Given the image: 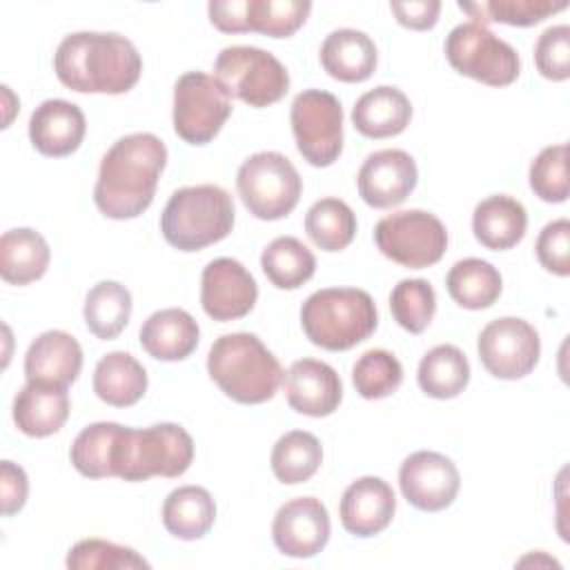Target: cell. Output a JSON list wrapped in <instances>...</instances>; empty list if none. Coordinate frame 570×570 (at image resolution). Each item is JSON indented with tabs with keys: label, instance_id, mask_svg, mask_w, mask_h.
Returning <instances> with one entry per match:
<instances>
[{
	"label": "cell",
	"instance_id": "6da1fadb",
	"mask_svg": "<svg viewBox=\"0 0 570 570\" xmlns=\"http://www.w3.org/2000/svg\"><path fill=\"white\" fill-rule=\"evenodd\" d=\"M167 165L165 142L147 131L118 138L100 160L94 203L107 218L140 216L154 200L158 178Z\"/></svg>",
	"mask_w": 570,
	"mask_h": 570
},
{
	"label": "cell",
	"instance_id": "7a4b0ae2",
	"mask_svg": "<svg viewBox=\"0 0 570 570\" xmlns=\"http://www.w3.org/2000/svg\"><path fill=\"white\" fill-rule=\"evenodd\" d=\"M58 80L78 94H125L142 71L131 40L120 33L76 31L62 38L53 56Z\"/></svg>",
	"mask_w": 570,
	"mask_h": 570
},
{
	"label": "cell",
	"instance_id": "3957f363",
	"mask_svg": "<svg viewBox=\"0 0 570 570\" xmlns=\"http://www.w3.org/2000/svg\"><path fill=\"white\" fill-rule=\"evenodd\" d=\"M207 372L232 401L245 405L269 401L285 376L278 358L249 332L218 336L207 354Z\"/></svg>",
	"mask_w": 570,
	"mask_h": 570
},
{
	"label": "cell",
	"instance_id": "277c9868",
	"mask_svg": "<svg viewBox=\"0 0 570 570\" xmlns=\"http://www.w3.org/2000/svg\"><path fill=\"white\" fill-rule=\"evenodd\" d=\"M379 316L372 296L358 287H327L307 296L301 307L305 336L330 352H343L376 330Z\"/></svg>",
	"mask_w": 570,
	"mask_h": 570
},
{
	"label": "cell",
	"instance_id": "5b68a950",
	"mask_svg": "<svg viewBox=\"0 0 570 570\" xmlns=\"http://www.w3.org/2000/svg\"><path fill=\"white\" fill-rule=\"evenodd\" d=\"M234 214V200L223 187H180L169 196L160 214V232L171 247L198 252L232 232Z\"/></svg>",
	"mask_w": 570,
	"mask_h": 570
},
{
	"label": "cell",
	"instance_id": "8992f818",
	"mask_svg": "<svg viewBox=\"0 0 570 570\" xmlns=\"http://www.w3.org/2000/svg\"><path fill=\"white\" fill-rule=\"evenodd\" d=\"M194 461V441L178 423H156L142 430L122 428L114 476L125 481H147L151 476H180Z\"/></svg>",
	"mask_w": 570,
	"mask_h": 570
},
{
	"label": "cell",
	"instance_id": "52a82bcc",
	"mask_svg": "<svg viewBox=\"0 0 570 570\" xmlns=\"http://www.w3.org/2000/svg\"><path fill=\"white\" fill-rule=\"evenodd\" d=\"M214 78L229 98H238L249 107L274 105L289 91L285 65L269 51L247 45L225 47L216 56Z\"/></svg>",
	"mask_w": 570,
	"mask_h": 570
},
{
	"label": "cell",
	"instance_id": "ba28073f",
	"mask_svg": "<svg viewBox=\"0 0 570 570\" xmlns=\"http://www.w3.org/2000/svg\"><path fill=\"white\" fill-rule=\"evenodd\" d=\"M236 187L249 214L261 220H278L298 205L303 180L287 156L258 151L238 167Z\"/></svg>",
	"mask_w": 570,
	"mask_h": 570
},
{
	"label": "cell",
	"instance_id": "9c48e42d",
	"mask_svg": "<svg viewBox=\"0 0 570 570\" xmlns=\"http://www.w3.org/2000/svg\"><path fill=\"white\" fill-rule=\"evenodd\" d=\"M445 58L461 76L490 87H505L521 73L519 53L485 24H456L445 38Z\"/></svg>",
	"mask_w": 570,
	"mask_h": 570
},
{
	"label": "cell",
	"instance_id": "30bf717a",
	"mask_svg": "<svg viewBox=\"0 0 570 570\" xmlns=\"http://www.w3.org/2000/svg\"><path fill=\"white\" fill-rule=\"evenodd\" d=\"M374 240L385 258L410 269H423L439 263L445 254L448 232L434 214L403 209L376 223Z\"/></svg>",
	"mask_w": 570,
	"mask_h": 570
},
{
	"label": "cell",
	"instance_id": "8fae6325",
	"mask_svg": "<svg viewBox=\"0 0 570 570\" xmlns=\"http://www.w3.org/2000/svg\"><path fill=\"white\" fill-rule=\"evenodd\" d=\"M301 156L314 167H330L343 151V107L323 89L301 91L289 109Z\"/></svg>",
	"mask_w": 570,
	"mask_h": 570
},
{
	"label": "cell",
	"instance_id": "7c38bea8",
	"mask_svg": "<svg viewBox=\"0 0 570 570\" xmlns=\"http://www.w3.org/2000/svg\"><path fill=\"white\" fill-rule=\"evenodd\" d=\"M232 102L223 85L203 71H187L174 85V131L189 145H207L223 129Z\"/></svg>",
	"mask_w": 570,
	"mask_h": 570
},
{
	"label": "cell",
	"instance_id": "4fadbf2b",
	"mask_svg": "<svg viewBox=\"0 0 570 570\" xmlns=\"http://www.w3.org/2000/svg\"><path fill=\"white\" fill-rule=\"evenodd\" d=\"M483 367L503 381L523 379L534 370L541 354L537 330L517 316L490 321L476 341Z\"/></svg>",
	"mask_w": 570,
	"mask_h": 570
},
{
	"label": "cell",
	"instance_id": "5bb4252c",
	"mask_svg": "<svg viewBox=\"0 0 570 570\" xmlns=\"http://www.w3.org/2000/svg\"><path fill=\"white\" fill-rule=\"evenodd\" d=\"M399 485L410 505L423 512H439L456 499L461 476L445 454L419 450L401 463Z\"/></svg>",
	"mask_w": 570,
	"mask_h": 570
},
{
	"label": "cell",
	"instance_id": "9a60e30c",
	"mask_svg": "<svg viewBox=\"0 0 570 570\" xmlns=\"http://www.w3.org/2000/svg\"><path fill=\"white\" fill-rule=\"evenodd\" d=\"M258 298L254 276L236 258H214L200 276V305L214 321L227 323L252 312Z\"/></svg>",
	"mask_w": 570,
	"mask_h": 570
},
{
	"label": "cell",
	"instance_id": "2e32d148",
	"mask_svg": "<svg viewBox=\"0 0 570 570\" xmlns=\"http://www.w3.org/2000/svg\"><path fill=\"white\" fill-rule=\"evenodd\" d=\"M416 180V163L403 149H381L370 154L356 176L358 196L374 209L401 205L414 191Z\"/></svg>",
	"mask_w": 570,
	"mask_h": 570
},
{
	"label": "cell",
	"instance_id": "e0dca14e",
	"mask_svg": "<svg viewBox=\"0 0 570 570\" xmlns=\"http://www.w3.org/2000/svg\"><path fill=\"white\" fill-rule=\"evenodd\" d=\"M276 548L294 559L318 554L330 539L327 508L314 497H298L283 503L272 523Z\"/></svg>",
	"mask_w": 570,
	"mask_h": 570
},
{
	"label": "cell",
	"instance_id": "ac0fdd59",
	"mask_svg": "<svg viewBox=\"0 0 570 570\" xmlns=\"http://www.w3.org/2000/svg\"><path fill=\"white\" fill-rule=\"evenodd\" d=\"M394 512V490L379 476H361L350 483L338 505L341 523L354 537H374L383 532L392 523Z\"/></svg>",
	"mask_w": 570,
	"mask_h": 570
},
{
	"label": "cell",
	"instance_id": "d6986e66",
	"mask_svg": "<svg viewBox=\"0 0 570 570\" xmlns=\"http://www.w3.org/2000/svg\"><path fill=\"white\" fill-rule=\"evenodd\" d=\"M285 394L292 410L305 416L332 414L341 399L343 385L336 370L316 358L294 361L285 374Z\"/></svg>",
	"mask_w": 570,
	"mask_h": 570
},
{
	"label": "cell",
	"instance_id": "ffe728a7",
	"mask_svg": "<svg viewBox=\"0 0 570 570\" xmlns=\"http://www.w3.org/2000/svg\"><path fill=\"white\" fill-rule=\"evenodd\" d=\"M85 114L78 105L49 98L40 102L29 118V140L42 154L62 158L73 154L85 138Z\"/></svg>",
	"mask_w": 570,
	"mask_h": 570
},
{
	"label": "cell",
	"instance_id": "44dd1931",
	"mask_svg": "<svg viewBox=\"0 0 570 570\" xmlns=\"http://www.w3.org/2000/svg\"><path fill=\"white\" fill-rule=\"evenodd\" d=\"M80 367H82L80 343L62 330L42 332L38 338H33V343L24 354L27 381H42V383L67 387L78 379Z\"/></svg>",
	"mask_w": 570,
	"mask_h": 570
},
{
	"label": "cell",
	"instance_id": "7402d4cb",
	"mask_svg": "<svg viewBox=\"0 0 570 570\" xmlns=\"http://www.w3.org/2000/svg\"><path fill=\"white\" fill-rule=\"evenodd\" d=\"M69 416L67 387L27 381V385L13 399V421L27 436H49L58 432Z\"/></svg>",
	"mask_w": 570,
	"mask_h": 570
},
{
	"label": "cell",
	"instance_id": "603a6c76",
	"mask_svg": "<svg viewBox=\"0 0 570 570\" xmlns=\"http://www.w3.org/2000/svg\"><path fill=\"white\" fill-rule=\"evenodd\" d=\"M200 338L198 323L180 307H167L154 312L140 327L142 350L158 361L187 358Z\"/></svg>",
	"mask_w": 570,
	"mask_h": 570
},
{
	"label": "cell",
	"instance_id": "cb8c5ba5",
	"mask_svg": "<svg viewBox=\"0 0 570 570\" xmlns=\"http://www.w3.org/2000/svg\"><path fill=\"white\" fill-rule=\"evenodd\" d=\"M410 118L412 105L407 96L387 85L365 91L352 109L354 129L365 138L399 136L410 125Z\"/></svg>",
	"mask_w": 570,
	"mask_h": 570
},
{
	"label": "cell",
	"instance_id": "d4e9b609",
	"mask_svg": "<svg viewBox=\"0 0 570 570\" xmlns=\"http://www.w3.org/2000/svg\"><path fill=\"white\" fill-rule=\"evenodd\" d=\"M528 227L525 207L505 194H494L483 198L472 214V232L474 238L494 252H503L514 247Z\"/></svg>",
	"mask_w": 570,
	"mask_h": 570
},
{
	"label": "cell",
	"instance_id": "484cf974",
	"mask_svg": "<svg viewBox=\"0 0 570 570\" xmlns=\"http://www.w3.org/2000/svg\"><path fill=\"white\" fill-rule=\"evenodd\" d=\"M376 45L358 29H336L321 45L323 69L341 82H363L376 69Z\"/></svg>",
	"mask_w": 570,
	"mask_h": 570
},
{
	"label": "cell",
	"instance_id": "4316f807",
	"mask_svg": "<svg viewBox=\"0 0 570 570\" xmlns=\"http://www.w3.org/2000/svg\"><path fill=\"white\" fill-rule=\"evenodd\" d=\"M49 245L31 227L9 229L0 238V274L11 285H29L49 267Z\"/></svg>",
	"mask_w": 570,
	"mask_h": 570
},
{
	"label": "cell",
	"instance_id": "83f0119b",
	"mask_svg": "<svg viewBox=\"0 0 570 570\" xmlns=\"http://www.w3.org/2000/svg\"><path fill=\"white\" fill-rule=\"evenodd\" d=\"M147 390L145 367L127 352L105 354L94 370V392L114 407H129L142 399Z\"/></svg>",
	"mask_w": 570,
	"mask_h": 570
},
{
	"label": "cell",
	"instance_id": "f1b7e54d",
	"mask_svg": "<svg viewBox=\"0 0 570 570\" xmlns=\"http://www.w3.org/2000/svg\"><path fill=\"white\" fill-rule=\"evenodd\" d=\"M216 519V503L200 485H183L167 494L163 503V525L183 541L200 539Z\"/></svg>",
	"mask_w": 570,
	"mask_h": 570
},
{
	"label": "cell",
	"instance_id": "f546056e",
	"mask_svg": "<svg viewBox=\"0 0 570 570\" xmlns=\"http://www.w3.org/2000/svg\"><path fill=\"white\" fill-rule=\"evenodd\" d=\"M445 287L456 305L465 309H485L501 296L503 281L492 263L481 258H463L450 267Z\"/></svg>",
	"mask_w": 570,
	"mask_h": 570
},
{
	"label": "cell",
	"instance_id": "4dcf8cb0",
	"mask_svg": "<svg viewBox=\"0 0 570 570\" xmlns=\"http://www.w3.org/2000/svg\"><path fill=\"white\" fill-rule=\"evenodd\" d=\"M419 385L432 399H454L470 383V363L456 345H436L419 363Z\"/></svg>",
	"mask_w": 570,
	"mask_h": 570
},
{
	"label": "cell",
	"instance_id": "1f68e13d",
	"mask_svg": "<svg viewBox=\"0 0 570 570\" xmlns=\"http://www.w3.org/2000/svg\"><path fill=\"white\" fill-rule=\"evenodd\" d=\"M85 323L100 341L116 338L131 316V294L116 281L96 283L85 298Z\"/></svg>",
	"mask_w": 570,
	"mask_h": 570
},
{
	"label": "cell",
	"instance_id": "d6a6232c",
	"mask_svg": "<svg viewBox=\"0 0 570 570\" xmlns=\"http://www.w3.org/2000/svg\"><path fill=\"white\" fill-rule=\"evenodd\" d=\"M125 425L98 421L87 425L71 443L69 459L73 468L89 479L114 476V454Z\"/></svg>",
	"mask_w": 570,
	"mask_h": 570
},
{
	"label": "cell",
	"instance_id": "836d02e7",
	"mask_svg": "<svg viewBox=\"0 0 570 570\" xmlns=\"http://www.w3.org/2000/svg\"><path fill=\"white\" fill-rule=\"evenodd\" d=\"M323 461L321 441L305 430H292L283 434L272 448V472L281 483L296 485L316 474Z\"/></svg>",
	"mask_w": 570,
	"mask_h": 570
},
{
	"label": "cell",
	"instance_id": "e575fe53",
	"mask_svg": "<svg viewBox=\"0 0 570 570\" xmlns=\"http://www.w3.org/2000/svg\"><path fill=\"white\" fill-rule=\"evenodd\" d=\"M261 267L278 289H296L314 276L316 258L298 238L278 236L263 249Z\"/></svg>",
	"mask_w": 570,
	"mask_h": 570
},
{
	"label": "cell",
	"instance_id": "d590c367",
	"mask_svg": "<svg viewBox=\"0 0 570 570\" xmlns=\"http://www.w3.org/2000/svg\"><path fill=\"white\" fill-rule=\"evenodd\" d=\"M305 232L323 252H341L354 240L356 216L341 198H321L305 214Z\"/></svg>",
	"mask_w": 570,
	"mask_h": 570
},
{
	"label": "cell",
	"instance_id": "8d00e7d4",
	"mask_svg": "<svg viewBox=\"0 0 570 570\" xmlns=\"http://www.w3.org/2000/svg\"><path fill=\"white\" fill-rule=\"evenodd\" d=\"M568 7L566 0H490V2H459V9L470 13L474 22H501L510 27H532L552 13Z\"/></svg>",
	"mask_w": 570,
	"mask_h": 570
},
{
	"label": "cell",
	"instance_id": "74e56055",
	"mask_svg": "<svg viewBox=\"0 0 570 570\" xmlns=\"http://www.w3.org/2000/svg\"><path fill=\"white\" fill-rule=\"evenodd\" d=\"M403 367L399 358L381 347L363 352L352 367V383L363 399H385L399 390Z\"/></svg>",
	"mask_w": 570,
	"mask_h": 570
},
{
	"label": "cell",
	"instance_id": "f35d334b",
	"mask_svg": "<svg viewBox=\"0 0 570 570\" xmlns=\"http://www.w3.org/2000/svg\"><path fill=\"white\" fill-rule=\"evenodd\" d=\"M390 309L405 332L421 334L436 312L434 287L425 278H403L390 294Z\"/></svg>",
	"mask_w": 570,
	"mask_h": 570
},
{
	"label": "cell",
	"instance_id": "ab89813d",
	"mask_svg": "<svg viewBox=\"0 0 570 570\" xmlns=\"http://www.w3.org/2000/svg\"><path fill=\"white\" fill-rule=\"evenodd\" d=\"M309 11L307 0H249V31L289 38L305 24Z\"/></svg>",
	"mask_w": 570,
	"mask_h": 570
},
{
	"label": "cell",
	"instance_id": "60d3db41",
	"mask_svg": "<svg viewBox=\"0 0 570 570\" xmlns=\"http://www.w3.org/2000/svg\"><path fill=\"white\" fill-rule=\"evenodd\" d=\"M67 568L71 570H136L149 568L147 559H142L136 550L105 541V539H82L67 554Z\"/></svg>",
	"mask_w": 570,
	"mask_h": 570
},
{
	"label": "cell",
	"instance_id": "b9f144b4",
	"mask_svg": "<svg viewBox=\"0 0 570 570\" xmlns=\"http://www.w3.org/2000/svg\"><path fill=\"white\" fill-rule=\"evenodd\" d=\"M568 145H550L530 165V187L546 203L568 198Z\"/></svg>",
	"mask_w": 570,
	"mask_h": 570
},
{
	"label": "cell",
	"instance_id": "7bdbcfd3",
	"mask_svg": "<svg viewBox=\"0 0 570 570\" xmlns=\"http://www.w3.org/2000/svg\"><path fill=\"white\" fill-rule=\"evenodd\" d=\"M534 62L543 78L561 82L570 76V27H548L534 45Z\"/></svg>",
	"mask_w": 570,
	"mask_h": 570
},
{
	"label": "cell",
	"instance_id": "ee69618b",
	"mask_svg": "<svg viewBox=\"0 0 570 570\" xmlns=\"http://www.w3.org/2000/svg\"><path fill=\"white\" fill-rule=\"evenodd\" d=\"M537 258L539 263L557 274L568 276L570 274V223L566 218L548 223L539 238H537Z\"/></svg>",
	"mask_w": 570,
	"mask_h": 570
},
{
	"label": "cell",
	"instance_id": "f6af8a7d",
	"mask_svg": "<svg viewBox=\"0 0 570 570\" xmlns=\"http://www.w3.org/2000/svg\"><path fill=\"white\" fill-rule=\"evenodd\" d=\"M207 13L209 22L223 33L249 31V0H212Z\"/></svg>",
	"mask_w": 570,
	"mask_h": 570
},
{
	"label": "cell",
	"instance_id": "bcb514c9",
	"mask_svg": "<svg viewBox=\"0 0 570 570\" xmlns=\"http://www.w3.org/2000/svg\"><path fill=\"white\" fill-rule=\"evenodd\" d=\"M0 497H2V514L11 517L16 514L24 501H27V492H29V481L27 474L20 465L11 463V461H2L0 465Z\"/></svg>",
	"mask_w": 570,
	"mask_h": 570
},
{
	"label": "cell",
	"instance_id": "7dc6e473",
	"mask_svg": "<svg viewBox=\"0 0 570 570\" xmlns=\"http://www.w3.org/2000/svg\"><path fill=\"white\" fill-rule=\"evenodd\" d=\"M392 13L396 16V22L407 27V29H416V31H425L432 29L439 20V11H441V2L439 0H412V2H392L390 4Z\"/></svg>",
	"mask_w": 570,
	"mask_h": 570
}]
</instances>
